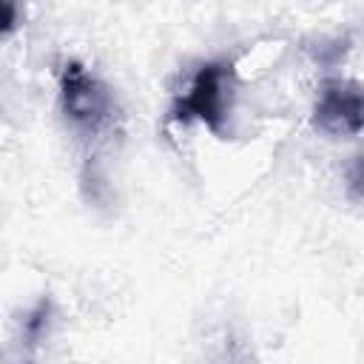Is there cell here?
I'll return each instance as SVG.
<instances>
[{
	"label": "cell",
	"mask_w": 364,
	"mask_h": 364,
	"mask_svg": "<svg viewBox=\"0 0 364 364\" xmlns=\"http://www.w3.org/2000/svg\"><path fill=\"white\" fill-rule=\"evenodd\" d=\"M313 128L327 136H355L364 131V85L330 80L313 105Z\"/></svg>",
	"instance_id": "cell-3"
},
{
	"label": "cell",
	"mask_w": 364,
	"mask_h": 364,
	"mask_svg": "<svg viewBox=\"0 0 364 364\" xmlns=\"http://www.w3.org/2000/svg\"><path fill=\"white\" fill-rule=\"evenodd\" d=\"M3 11H6V17H3V34H9L14 28V6L11 3H3Z\"/></svg>",
	"instance_id": "cell-6"
},
{
	"label": "cell",
	"mask_w": 364,
	"mask_h": 364,
	"mask_svg": "<svg viewBox=\"0 0 364 364\" xmlns=\"http://www.w3.org/2000/svg\"><path fill=\"white\" fill-rule=\"evenodd\" d=\"M230 97H233V68L228 63L213 60L193 74L188 91L176 97L171 117L176 122L199 119L213 134H222V122L230 111Z\"/></svg>",
	"instance_id": "cell-1"
},
{
	"label": "cell",
	"mask_w": 364,
	"mask_h": 364,
	"mask_svg": "<svg viewBox=\"0 0 364 364\" xmlns=\"http://www.w3.org/2000/svg\"><path fill=\"white\" fill-rule=\"evenodd\" d=\"M60 105L65 119H71L82 131H102L114 119V97L111 91L88 74L77 60H68L60 71Z\"/></svg>",
	"instance_id": "cell-2"
},
{
	"label": "cell",
	"mask_w": 364,
	"mask_h": 364,
	"mask_svg": "<svg viewBox=\"0 0 364 364\" xmlns=\"http://www.w3.org/2000/svg\"><path fill=\"white\" fill-rule=\"evenodd\" d=\"M344 179H347V193H350V199H355V202L364 205V151H358V154L347 162Z\"/></svg>",
	"instance_id": "cell-5"
},
{
	"label": "cell",
	"mask_w": 364,
	"mask_h": 364,
	"mask_svg": "<svg viewBox=\"0 0 364 364\" xmlns=\"http://www.w3.org/2000/svg\"><path fill=\"white\" fill-rule=\"evenodd\" d=\"M48 318H51V301H48V299H40V301L28 310V316L23 318V338H26L28 347H34V344L46 336Z\"/></svg>",
	"instance_id": "cell-4"
}]
</instances>
